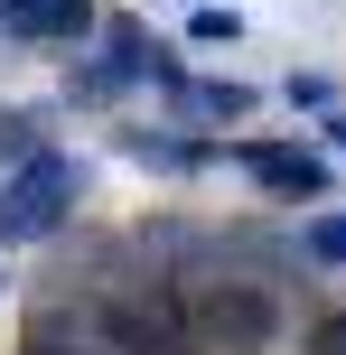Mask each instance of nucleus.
<instances>
[{"mask_svg": "<svg viewBox=\"0 0 346 355\" xmlns=\"http://www.w3.org/2000/svg\"><path fill=\"white\" fill-rule=\"evenodd\" d=\"M75 196H85V159L37 150L28 168L0 178V243H47V234L75 215Z\"/></svg>", "mask_w": 346, "mask_h": 355, "instance_id": "7ed1b4c3", "label": "nucleus"}, {"mask_svg": "<svg viewBox=\"0 0 346 355\" xmlns=\"http://www.w3.org/2000/svg\"><path fill=\"white\" fill-rule=\"evenodd\" d=\"M37 150H47V141H37V112H0V178L28 168Z\"/></svg>", "mask_w": 346, "mask_h": 355, "instance_id": "9d476101", "label": "nucleus"}, {"mask_svg": "<svg viewBox=\"0 0 346 355\" xmlns=\"http://www.w3.org/2000/svg\"><path fill=\"white\" fill-rule=\"evenodd\" d=\"M187 37H197V47H234L243 19H234V10H197V19H187Z\"/></svg>", "mask_w": 346, "mask_h": 355, "instance_id": "f8f14e48", "label": "nucleus"}, {"mask_svg": "<svg viewBox=\"0 0 346 355\" xmlns=\"http://www.w3.org/2000/svg\"><path fill=\"white\" fill-rule=\"evenodd\" d=\"M300 103H309V112H328V103H337V94H328V75H291V112H300Z\"/></svg>", "mask_w": 346, "mask_h": 355, "instance_id": "ddd939ff", "label": "nucleus"}, {"mask_svg": "<svg viewBox=\"0 0 346 355\" xmlns=\"http://www.w3.org/2000/svg\"><path fill=\"white\" fill-rule=\"evenodd\" d=\"M234 168L253 178V187H272V196H328L337 187V168L318 159V150H300V141H243Z\"/></svg>", "mask_w": 346, "mask_h": 355, "instance_id": "39448f33", "label": "nucleus"}, {"mask_svg": "<svg viewBox=\"0 0 346 355\" xmlns=\"http://www.w3.org/2000/svg\"><path fill=\"white\" fill-rule=\"evenodd\" d=\"M122 150H131V159H141V168H168V178H197L206 159H216V150H206V141H178V131H141V122L122 131Z\"/></svg>", "mask_w": 346, "mask_h": 355, "instance_id": "6e6552de", "label": "nucleus"}, {"mask_svg": "<svg viewBox=\"0 0 346 355\" xmlns=\"http://www.w3.org/2000/svg\"><path fill=\"white\" fill-rule=\"evenodd\" d=\"M328 141H337V150H346V112H328Z\"/></svg>", "mask_w": 346, "mask_h": 355, "instance_id": "4468645a", "label": "nucleus"}, {"mask_svg": "<svg viewBox=\"0 0 346 355\" xmlns=\"http://www.w3.org/2000/svg\"><path fill=\"white\" fill-rule=\"evenodd\" d=\"M141 75H150V85H178V66L150 47V28H141V19H103V56L75 75V94H85V103H112V94H122V85H141Z\"/></svg>", "mask_w": 346, "mask_h": 355, "instance_id": "20e7f679", "label": "nucleus"}, {"mask_svg": "<svg viewBox=\"0 0 346 355\" xmlns=\"http://www.w3.org/2000/svg\"><path fill=\"white\" fill-rule=\"evenodd\" d=\"M300 252H309L318 271H346V206H328V215H309V225H300Z\"/></svg>", "mask_w": 346, "mask_h": 355, "instance_id": "1a4fd4ad", "label": "nucleus"}, {"mask_svg": "<svg viewBox=\"0 0 346 355\" xmlns=\"http://www.w3.org/2000/svg\"><path fill=\"white\" fill-rule=\"evenodd\" d=\"M94 28H103L94 0H0V37H19V47H75Z\"/></svg>", "mask_w": 346, "mask_h": 355, "instance_id": "423d86ee", "label": "nucleus"}, {"mask_svg": "<svg viewBox=\"0 0 346 355\" xmlns=\"http://www.w3.org/2000/svg\"><path fill=\"white\" fill-rule=\"evenodd\" d=\"M187 318H197L206 355H272L281 327H291V309L253 271H206V281H187Z\"/></svg>", "mask_w": 346, "mask_h": 355, "instance_id": "f257e3e1", "label": "nucleus"}, {"mask_svg": "<svg viewBox=\"0 0 346 355\" xmlns=\"http://www.w3.org/2000/svg\"><path fill=\"white\" fill-rule=\"evenodd\" d=\"M103 355H206L197 318H187V290L168 271H131L103 290Z\"/></svg>", "mask_w": 346, "mask_h": 355, "instance_id": "f03ea898", "label": "nucleus"}, {"mask_svg": "<svg viewBox=\"0 0 346 355\" xmlns=\"http://www.w3.org/2000/svg\"><path fill=\"white\" fill-rule=\"evenodd\" d=\"M300 355H346V309H328V318L300 327Z\"/></svg>", "mask_w": 346, "mask_h": 355, "instance_id": "9b49d317", "label": "nucleus"}, {"mask_svg": "<svg viewBox=\"0 0 346 355\" xmlns=\"http://www.w3.org/2000/svg\"><path fill=\"white\" fill-rule=\"evenodd\" d=\"M168 94V122H243L253 112V85H234V75H178V85H159Z\"/></svg>", "mask_w": 346, "mask_h": 355, "instance_id": "0eeeda50", "label": "nucleus"}]
</instances>
